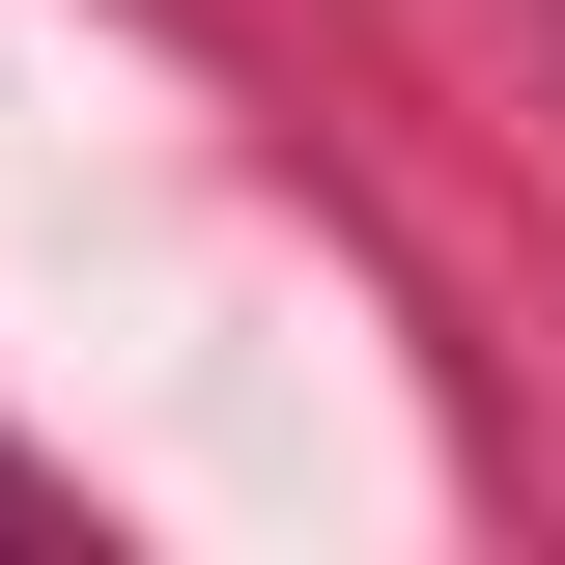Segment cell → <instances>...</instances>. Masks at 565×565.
I'll use <instances>...</instances> for the list:
<instances>
[]
</instances>
